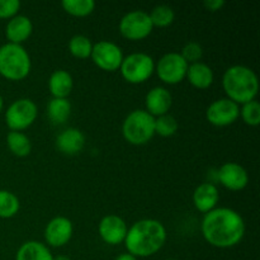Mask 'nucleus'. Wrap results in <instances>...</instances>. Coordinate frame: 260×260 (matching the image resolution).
Segmentation results:
<instances>
[{"label": "nucleus", "instance_id": "obj_25", "mask_svg": "<svg viewBox=\"0 0 260 260\" xmlns=\"http://www.w3.org/2000/svg\"><path fill=\"white\" fill-rule=\"evenodd\" d=\"M20 208L19 200L14 193L0 189V218H12Z\"/></svg>", "mask_w": 260, "mask_h": 260}, {"label": "nucleus", "instance_id": "obj_14", "mask_svg": "<svg viewBox=\"0 0 260 260\" xmlns=\"http://www.w3.org/2000/svg\"><path fill=\"white\" fill-rule=\"evenodd\" d=\"M217 179L226 189L238 192L243 190L249 183V174L245 168L238 162H225L217 172Z\"/></svg>", "mask_w": 260, "mask_h": 260}, {"label": "nucleus", "instance_id": "obj_23", "mask_svg": "<svg viewBox=\"0 0 260 260\" xmlns=\"http://www.w3.org/2000/svg\"><path fill=\"white\" fill-rule=\"evenodd\" d=\"M7 145L10 151L18 157L27 156V155H29L30 150H32L30 140L23 132L10 131L7 135Z\"/></svg>", "mask_w": 260, "mask_h": 260}, {"label": "nucleus", "instance_id": "obj_17", "mask_svg": "<svg viewBox=\"0 0 260 260\" xmlns=\"http://www.w3.org/2000/svg\"><path fill=\"white\" fill-rule=\"evenodd\" d=\"M33 32V23L28 17L22 14H17L10 18L5 27V36L9 43L22 45L24 41L30 37Z\"/></svg>", "mask_w": 260, "mask_h": 260}, {"label": "nucleus", "instance_id": "obj_29", "mask_svg": "<svg viewBox=\"0 0 260 260\" xmlns=\"http://www.w3.org/2000/svg\"><path fill=\"white\" fill-rule=\"evenodd\" d=\"M240 116L248 126L256 127L260 124V104L256 99L241 104Z\"/></svg>", "mask_w": 260, "mask_h": 260}, {"label": "nucleus", "instance_id": "obj_20", "mask_svg": "<svg viewBox=\"0 0 260 260\" xmlns=\"http://www.w3.org/2000/svg\"><path fill=\"white\" fill-rule=\"evenodd\" d=\"M73 76L70 73L62 70V69L53 71L48 79V89H50V93L52 94V98L68 99L71 90H73Z\"/></svg>", "mask_w": 260, "mask_h": 260}, {"label": "nucleus", "instance_id": "obj_33", "mask_svg": "<svg viewBox=\"0 0 260 260\" xmlns=\"http://www.w3.org/2000/svg\"><path fill=\"white\" fill-rule=\"evenodd\" d=\"M114 260H139V259L129 253H123V254H119V255Z\"/></svg>", "mask_w": 260, "mask_h": 260}, {"label": "nucleus", "instance_id": "obj_7", "mask_svg": "<svg viewBox=\"0 0 260 260\" xmlns=\"http://www.w3.org/2000/svg\"><path fill=\"white\" fill-rule=\"evenodd\" d=\"M37 116V104L29 98H20L8 107L5 112V122L10 131L22 132L35 123Z\"/></svg>", "mask_w": 260, "mask_h": 260}, {"label": "nucleus", "instance_id": "obj_4", "mask_svg": "<svg viewBox=\"0 0 260 260\" xmlns=\"http://www.w3.org/2000/svg\"><path fill=\"white\" fill-rule=\"evenodd\" d=\"M32 62L22 45L5 43L0 47V75L8 80L19 81L27 78Z\"/></svg>", "mask_w": 260, "mask_h": 260}, {"label": "nucleus", "instance_id": "obj_36", "mask_svg": "<svg viewBox=\"0 0 260 260\" xmlns=\"http://www.w3.org/2000/svg\"><path fill=\"white\" fill-rule=\"evenodd\" d=\"M165 260H179V259H173L172 258V259H165Z\"/></svg>", "mask_w": 260, "mask_h": 260}, {"label": "nucleus", "instance_id": "obj_13", "mask_svg": "<svg viewBox=\"0 0 260 260\" xmlns=\"http://www.w3.org/2000/svg\"><path fill=\"white\" fill-rule=\"evenodd\" d=\"M74 233L73 222L65 216L53 217L45 229V240L52 248H61L70 241Z\"/></svg>", "mask_w": 260, "mask_h": 260}, {"label": "nucleus", "instance_id": "obj_21", "mask_svg": "<svg viewBox=\"0 0 260 260\" xmlns=\"http://www.w3.org/2000/svg\"><path fill=\"white\" fill-rule=\"evenodd\" d=\"M15 260H53V255L47 245L40 241H25L18 249Z\"/></svg>", "mask_w": 260, "mask_h": 260}, {"label": "nucleus", "instance_id": "obj_31", "mask_svg": "<svg viewBox=\"0 0 260 260\" xmlns=\"http://www.w3.org/2000/svg\"><path fill=\"white\" fill-rule=\"evenodd\" d=\"M19 9V0H0V19H10L15 17Z\"/></svg>", "mask_w": 260, "mask_h": 260}, {"label": "nucleus", "instance_id": "obj_24", "mask_svg": "<svg viewBox=\"0 0 260 260\" xmlns=\"http://www.w3.org/2000/svg\"><path fill=\"white\" fill-rule=\"evenodd\" d=\"M69 51L71 55L76 58H88L90 57L91 50H93V43L90 38L84 35H75L69 41Z\"/></svg>", "mask_w": 260, "mask_h": 260}, {"label": "nucleus", "instance_id": "obj_10", "mask_svg": "<svg viewBox=\"0 0 260 260\" xmlns=\"http://www.w3.org/2000/svg\"><path fill=\"white\" fill-rule=\"evenodd\" d=\"M90 57L102 70L116 71L121 66L124 56L117 43L112 41H99L93 45Z\"/></svg>", "mask_w": 260, "mask_h": 260}, {"label": "nucleus", "instance_id": "obj_15", "mask_svg": "<svg viewBox=\"0 0 260 260\" xmlns=\"http://www.w3.org/2000/svg\"><path fill=\"white\" fill-rule=\"evenodd\" d=\"M173 104V96L167 88L155 86L150 89L149 93L145 96V111L151 114L152 117H160L169 113Z\"/></svg>", "mask_w": 260, "mask_h": 260}, {"label": "nucleus", "instance_id": "obj_12", "mask_svg": "<svg viewBox=\"0 0 260 260\" xmlns=\"http://www.w3.org/2000/svg\"><path fill=\"white\" fill-rule=\"evenodd\" d=\"M127 230H128V226L126 221L117 215L104 216L98 225L99 236L108 245H118L123 243Z\"/></svg>", "mask_w": 260, "mask_h": 260}, {"label": "nucleus", "instance_id": "obj_2", "mask_svg": "<svg viewBox=\"0 0 260 260\" xmlns=\"http://www.w3.org/2000/svg\"><path fill=\"white\" fill-rule=\"evenodd\" d=\"M167 241V230L160 221L144 218L127 230L124 246L127 253L136 258H147L156 254Z\"/></svg>", "mask_w": 260, "mask_h": 260}, {"label": "nucleus", "instance_id": "obj_35", "mask_svg": "<svg viewBox=\"0 0 260 260\" xmlns=\"http://www.w3.org/2000/svg\"><path fill=\"white\" fill-rule=\"evenodd\" d=\"M3 106H4V101H3V96L0 95V112H2V109H3Z\"/></svg>", "mask_w": 260, "mask_h": 260}, {"label": "nucleus", "instance_id": "obj_18", "mask_svg": "<svg viewBox=\"0 0 260 260\" xmlns=\"http://www.w3.org/2000/svg\"><path fill=\"white\" fill-rule=\"evenodd\" d=\"M220 201V193L213 183H202L193 192V203L200 212L207 213L215 210Z\"/></svg>", "mask_w": 260, "mask_h": 260}, {"label": "nucleus", "instance_id": "obj_1", "mask_svg": "<svg viewBox=\"0 0 260 260\" xmlns=\"http://www.w3.org/2000/svg\"><path fill=\"white\" fill-rule=\"evenodd\" d=\"M201 230L210 245L228 249L238 245L243 240L245 235V222L235 210L220 207L206 213Z\"/></svg>", "mask_w": 260, "mask_h": 260}, {"label": "nucleus", "instance_id": "obj_16", "mask_svg": "<svg viewBox=\"0 0 260 260\" xmlns=\"http://www.w3.org/2000/svg\"><path fill=\"white\" fill-rule=\"evenodd\" d=\"M85 146V136L83 132L74 127L61 131L56 137V147L65 155H76Z\"/></svg>", "mask_w": 260, "mask_h": 260}, {"label": "nucleus", "instance_id": "obj_27", "mask_svg": "<svg viewBox=\"0 0 260 260\" xmlns=\"http://www.w3.org/2000/svg\"><path fill=\"white\" fill-rule=\"evenodd\" d=\"M149 17L154 27L164 28L174 22L175 13L173 8H170L169 5H156L149 13Z\"/></svg>", "mask_w": 260, "mask_h": 260}, {"label": "nucleus", "instance_id": "obj_9", "mask_svg": "<svg viewBox=\"0 0 260 260\" xmlns=\"http://www.w3.org/2000/svg\"><path fill=\"white\" fill-rule=\"evenodd\" d=\"M187 70L188 63L179 52L165 53L155 65V71L160 80L169 85H174L184 80Z\"/></svg>", "mask_w": 260, "mask_h": 260}, {"label": "nucleus", "instance_id": "obj_8", "mask_svg": "<svg viewBox=\"0 0 260 260\" xmlns=\"http://www.w3.org/2000/svg\"><path fill=\"white\" fill-rule=\"evenodd\" d=\"M151 19L145 10H131L119 20V32L129 41H140L152 32Z\"/></svg>", "mask_w": 260, "mask_h": 260}, {"label": "nucleus", "instance_id": "obj_19", "mask_svg": "<svg viewBox=\"0 0 260 260\" xmlns=\"http://www.w3.org/2000/svg\"><path fill=\"white\" fill-rule=\"evenodd\" d=\"M185 78L197 89H207L212 85L213 80H215V75H213V70L207 65V63L196 62L188 65L187 75Z\"/></svg>", "mask_w": 260, "mask_h": 260}, {"label": "nucleus", "instance_id": "obj_5", "mask_svg": "<svg viewBox=\"0 0 260 260\" xmlns=\"http://www.w3.org/2000/svg\"><path fill=\"white\" fill-rule=\"evenodd\" d=\"M122 134L131 145H146L155 135V117L145 109H135L124 118Z\"/></svg>", "mask_w": 260, "mask_h": 260}, {"label": "nucleus", "instance_id": "obj_26", "mask_svg": "<svg viewBox=\"0 0 260 260\" xmlns=\"http://www.w3.org/2000/svg\"><path fill=\"white\" fill-rule=\"evenodd\" d=\"M63 10L74 17H86L95 9L94 0H62Z\"/></svg>", "mask_w": 260, "mask_h": 260}, {"label": "nucleus", "instance_id": "obj_30", "mask_svg": "<svg viewBox=\"0 0 260 260\" xmlns=\"http://www.w3.org/2000/svg\"><path fill=\"white\" fill-rule=\"evenodd\" d=\"M180 56L184 58L185 62H187L188 65L200 62L201 58H202L203 56V48L198 42H196V41H190V42L185 43L184 47L182 48Z\"/></svg>", "mask_w": 260, "mask_h": 260}, {"label": "nucleus", "instance_id": "obj_32", "mask_svg": "<svg viewBox=\"0 0 260 260\" xmlns=\"http://www.w3.org/2000/svg\"><path fill=\"white\" fill-rule=\"evenodd\" d=\"M225 0H206L205 2L206 9L210 10V12H217V10H221L225 7Z\"/></svg>", "mask_w": 260, "mask_h": 260}, {"label": "nucleus", "instance_id": "obj_6", "mask_svg": "<svg viewBox=\"0 0 260 260\" xmlns=\"http://www.w3.org/2000/svg\"><path fill=\"white\" fill-rule=\"evenodd\" d=\"M122 76L131 84L145 83L155 71V61L149 53L134 52L123 57L119 66Z\"/></svg>", "mask_w": 260, "mask_h": 260}, {"label": "nucleus", "instance_id": "obj_22", "mask_svg": "<svg viewBox=\"0 0 260 260\" xmlns=\"http://www.w3.org/2000/svg\"><path fill=\"white\" fill-rule=\"evenodd\" d=\"M48 118L52 123L62 124L71 114V104L65 98H52L47 107Z\"/></svg>", "mask_w": 260, "mask_h": 260}, {"label": "nucleus", "instance_id": "obj_28", "mask_svg": "<svg viewBox=\"0 0 260 260\" xmlns=\"http://www.w3.org/2000/svg\"><path fill=\"white\" fill-rule=\"evenodd\" d=\"M179 122L172 114H164L155 118V134L161 137H170L177 134Z\"/></svg>", "mask_w": 260, "mask_h": 260}, {"label": "nucleus", "instance_id": "obj_3", "mask_svg": "<svg viewBox=\"0 0 260 260\" xmlns=\"http://www.w3.org/2000/svg\"><path fill=\"white\" fill-rule=\"evenodd\" d=\"M222 86L228 95L226 98L240 106L256 98L259 80L253 69L245 65H234L223 74Z\"/></svg>", "mask_w": 260, "mask_h": 260}, {"label": "nucleus", "instance_id": "obj_34", "mask_svg": "<svg viewBox=\"0 0 260 260\" xmlns=\"http://www.w3.org/2000/svg\"><path fill=\"white\" fill-rule=\"evenodd\" d=\"M53 260H71L68 255H57L53 256Z\"/></svg>", "mask_w": 260, "mask_h": 260}, {"label": "nucleus", "instance_id": "obj_11", "mask_svg": "<svg viewBox=\"0 0 260 260\" xmlns=\"http://www.w3.org/2000/svg\"><path fill=\"white\" fill-rule=\"evenodd\" d=\"M239 117L240 106L229 98L216 99L206 109V118L216 127L230 126Z\"/></svg>", "mask_w": 260, "mask_h": 260}]
</instances>
